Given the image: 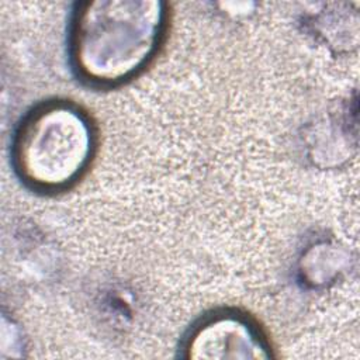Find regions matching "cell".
I'll return each instance as SVG.
<instances>
[{
    "mask_svg": "<svg viewBox=\"0 0 360 360\" xmlns=\"http://www.w3.org/2000/svg\"><path fill=\"white\" fill-rule=\"evenodd\" d=\"M169 28L160 0L77 3L68 35L76 76L94 87H115L143 72L162 48Z\"/></svg>",
    "mask_w": 360,
    "mask_h": 360,
    "instance_id": "cell-1",
    "label": "cell"
},
{
    "mask_svg": "<svg viewBox=\"0 0 360 360\" xmlns=\"http://www.w3.org/2000/svg\"><path fill=\"white\" fill-rule=\"evenodd\" d=\"M97 148L93 120L69 100H49L28 111L15 128L13 167L21 181L41 193H58L77 183Z\"/></svg>",
    "mask_w": 360,
    "mask_h": 360,
    "instance_id": "cell-2",
    "label": "cell"
},
{
    "mask_svg": "<svg viewBox=\"0 0 360 360\" xmlns=\"http://www.w3.org/2000/svg\"><path fill=\"white\" fill-rule=\"evenodd\" d=\"M181 356L188 359H269L273 346L260 325L238 309L202 315L184 335Z\"/></svg>",
    "mask_w": 360,
    "mask_h": 360,
    "instance_id": "cell-3",
    "label": "cell"
}]
</instances>
